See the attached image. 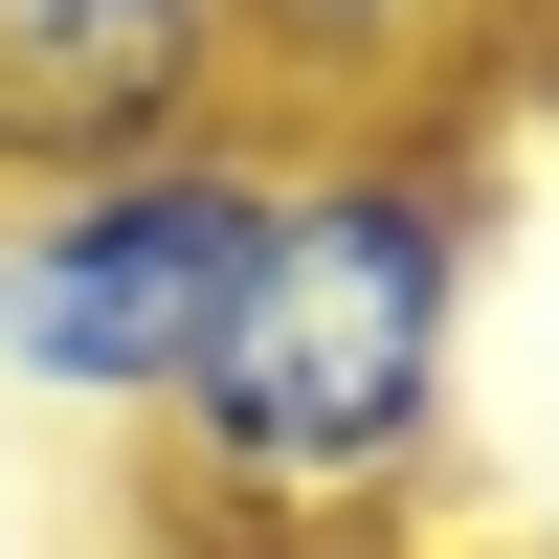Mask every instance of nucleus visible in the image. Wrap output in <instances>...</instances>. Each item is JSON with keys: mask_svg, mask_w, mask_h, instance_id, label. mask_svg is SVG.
Returning <instances> with one entry per match:
<instances>
[{"mask_svg": "<svg viewBox=\"0 0 559 559\" xmlns=\"http://www.w3.org/2000/svg\"><path fill=\"white\" fill-rule=\"evenodd\" d=\"M247 23L224 0H0V202L45 179L179 157V134H247Z\"/></svg>", "mask_w": 559, "mask_h": 559, "instance_id": "7ed1b4c3", "label": "nucleus"}, {"mask_svg": "<svg viewBox=\"0 0 559 559\" xmlns=\"http://www.w3.org/2000/svg\"><path fill=\"white\" fill-rule=\"evenodd\" d=\"M269 134H471V68L559 45V0H224Z\"/></svg>", "mask_w": 559, "mask_h": 559, "instance_id": "20e7f679", "label": "nucleus"}, {"mask_svg": "<svg viewBox=\"0 0 559 559\" xmlns=\"http://www.w3.org/2000/svg\"><path fill=\"white\" fill-rule=\"evenodd\" d=\"M515 559H559V492H537V537H515Z\"/></svg>", "mask_w": 559, "mask_h": 559, "instance_id": "39448f33", "label": "nucleus"}, {"mask_svg": "<svg viewBox=\"0 0 559 559\" xmlns=\"http://www.w3.org/2000/svg\"><path fill=\"white\" fill-rule=\"evenodd\" d=\"M471 292H492V157L471 134H292L224 358L179 381V471L247 537H381L448 492L471 426Z\"/></svg>", "mask_w": 559, "mask_h": 559, "instance_id": "f257e3e1", "label": "nucleus"}, {"mask_svg": "<svg viewBox=\"0 0 559 559\" xmlns=\"http://www.w3.org/2000/svg\"><path fill=\"white\" fill-rule=\"evenodd\" d=\"M269 202H292V134L269 112L0 202V381L68 403V426H179V381L224 358V292L269 247Z\"/></svg>", "mask_w": 559, "mask_h": 559, "instance_id": "f03ea898", "label": "nucleus"}]
</instances>
